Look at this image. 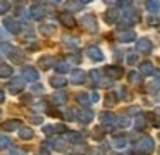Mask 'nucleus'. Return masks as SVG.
<instances>
[{
    "label": "nucleus",
    "instance_id": "f257e3e1",
    "mask_svg": "<svg viewBox=\"0 0 160 155\" xmlns=\"http://www.w3.org/2000/svg\"><path fill=\"white\" fill-rule=\"evenodd\" d=\"M81 24H83L84 28H86L88 31H97L98 29V23H97V17L93 16V14H86V16H83V19H81Z\"/></svg>",
    "mask_w": 160,
    "mask_h": 155
},
{
    "label": "nucleus",
    "instance_id": "f03ea898",
    "mask_svg": "<svg viewBox=\"0 0 160 155\" xmlns=\"http://www.w3.org/2000/svg\"><path fill=\"white\" fill-rule=\"evenodd\" d=\"M138 150H139V152H145V153L152 152V150H153V140H152L150 136L141 138V141L138 143Z\"/></svg>",
    "mask_w": 160,
    "mask_h": 155
},
{
    "label": "nucleus",
    "instance_id": "7ed1b4c3",
    "mask_svg": "<svg viewBox=\"0 0 160 155\" xmlns=\"http://www.w3.org/2000/svg\"><path fill=\"white\" fill-rule=\"evenodd\" d=\"M138 19H139V16L134 12V10H131V9H129V10L126 9L124 14H122V21H124V24H128V26H129V24H132V23H136Z\"/></svg>",
    "mask_w": 160,
    "mask_h": 155
},
{
    "label": "nucleus",
    "instance_id": "20e7f679",
    "mask_svg": "<svg viewBox=\"0 0 160 155\" xmlns=\"http://www.w3.org/2000/svg\"><path fill=\"white\" fill-rule=\"evenodd\" d=\"M117 38H119V41H122V43H129V41L136 40V33L132 29L121 31V33H117Z\"/></svg>",
    "mask_w": 160,
    "mask_h": 155
},
{
    "label": "nucleus",
    "instance_id": "39448f33",
    "mask_svg": "<svg viewBox=\"0 0 160 155\" xmlns=\"http://www.w3.org/2000/svg\"><path fill=\"white\" fill-rule=\"evenodd\" d=\"M136 48H138V52H141V54H146V52L152 50V41H150L148 38H141V40H138Z\"/></svg>",
    "mask_w": 160,
    "mask_h": 155
},
{
    "label": "nucleus",
    "instance_id": "423d86ee",
    "mask_svg": "<svg viewBox=\"0 0 160 155\" xmlns=\"http://www.w3.org/2000/svg\"><path fill=\"white\" fill-rule=\"evenodd\" d=\"M103 19H105V23L114 24V23H117V19H119V12L115 9H108L107 12L103 14Z\"/></svg>",
    "mask_w": 160,
    "mask_h": 155
},
{
    "label": "nucleus",
    "instance_id": "0eeeda50",
    "mask_svg": "<svg viewBox=\"0 0 160 155\" xmlns=\"http://www.w3.org/2000/svg\"><path fill=\"white\" fill-rule=\"evenodd\" d=\"M4 24H5V28H7L11 33H19V29H21V26H19L18 21L11 19V17H7V19L4 21Z\"/></svg>",
    "mask_w": 160,
    "mask_h": 155
},
{
    "label": "nucleus",
    "instance_id": "6e6552de",
    "mask_svg": "<svg viewBox=\"0 0 160 155\" xmlns=\"http://www.w3.org/2000/svg\"><path fill=\"white\" fill-rule=\"evenodd\" d=\"M59 19H60V23H62V24H66V26H69V28H74V24H76L74 17L71 16L69 12H62L59 16Z\"/></svg>",
    "mask_w": 160,
    "mask_h": 155
},
{
    "label": "nucleus",
    "instance_id": "1a4fd4ad",
    "mask_svg": "<svg viewBox=\"0 0 160 155\" xmlns=\"http://www.w3.org/2000/svg\"><path fill=\"white\" fill-rule=\"evenodd\" d=\"M88 55H90L93 60H102V59H103L102 50H100V48H97V47H90V48H88Z\"/></svg>",
    "mask_w": 160,
    "mask_h": 155
},
{
    "label": "nucleus",
    "instance_id": "9d476101",
    "mask_svg": "<svg viewBox=\"0 0 160 155\" xmlns=\"http://www.w3.org/2000/svg\"><path fill=\"white\" fill-rule=\"evenodd\" d=\"M29 12H31L33 19H40V17H43V14H45V9L40 7V5H33L31 9H29Z\"/></svg>",
    "mask_w": 160,
    "mask_h": 155
},
{
    "label": "nucleus",
    "instance_id": "9b49d317",
    "mask_svg": "<svg viewBox=\"0 0 160 155\" xmlns=\"http://www.w3.org/2000/svg\"><path fill=\"white\" fill-rule=\"evenodd\" d=\"M139 71H141V74L150 76V74H153V72H155V69H153V65L150 64V62H143L141 67H139Z\"/></svg>",
    "mask_w": 160,
    "mask_h": 155
},
{
    "label": "nucleus",
    "instance_id": "f8f14e48",
    "mask_svg": "<svg viewBox=\"0 0 160 155\" xmlns=\"http://www.w3.org/2000/svg\"><path fill=\"white\" fill-rule=\"evenodd\" d=\"M66 7L69 10H81V7H83V3L79 2V0H69V2L66 3Z\"/></svg>",
    "mask_w": 160,
    "mask_h": 155
},
{
    "label": "nucleus",
    "instance_id": "ddd939ff",
    "mask_svg": "<svg viewBox=\"0 0 160 155\" xmlns=\"http://www.w3.org/2000/svg\"><path fill=\"white\" fill-rule=\"evenodd\" d=\"M71 79H72V83H83L84 72H83V71H72V74H71Z\"/></svg>",
    "mask_w": 160,
    "mask_h": 155
},
{
    "label": "nucleus",
    "instance_id": "4468645a",
    "mask_svg": "<svg viewBox=\"0 0 160 155\" xmlns=\"http://www.w3.org/2000/svg\"><path fill=\"white\" fill-rule=\"evenodd\" d=\"M146 7H148L150 12H158L160 10V2H157V0H148V2H146Z\"/></svg>",
    "mask_w": 160,
    "mask_h": 155
},
{
    "label": "nucleus",
    "instance_id": "2eb2a0df",
    "mask_svg": "<svg viewBox=\"0 0 160 155\" xmlns=\"http://www.w3.org/2000/svg\"><path fill=\"white\" fill-rule=\"evenodd\" d=\"M9 7H11V3L7 0H0V14H5L9 10Z\"/></svg>",
    "mask_w": 160,
    "mask_h": 155
},
{
    "label": "nucleus",
    "instance_id": "dca6fc26",
    "mask_svg": "<svg viewBox=\"0 0 160 155\" xmlns=\"http://www.w3.org/2000/svg\"><path fill=\"white\" fill-rule=\"evenodd\" d=\"M100 119L103 121V122H114L115 117H114V116H110V114H107V112H103V114L100 116Z\"/></svg>",
    "mask_w": 160,
    "mask_h": 155
},
{
    "label": "nucleus",
    "instance_id": "f3484780",
    "mask_svg": "<svg viewBox=\"0 0 160 155\" xmlns=\"http://www.w3.org/2000/svg\"><path fill=\"white\" fill-rule=\"evenodd\" d=\"M132 0H117V7H121V9H128V7H131Z\"/></svg>",
    "mask_w": 160,
    "mask_h": 155
},
{
    "label": "nucleus",
    "instance_id": "a211bd4d",
    "mask_svg": "<svg viewBox=\"0 0 160 155\" xmlns=\"http://www.w3.org/2000/svg\"><path fill=\"white\" fill-rule=\"evenodd\" d=\"M53 31H55V26H52V24L42 26V33H45V34H50V33H53Z\"/></svg>",
    "mask_w": 160,
    "mask_h": 155
},
{
    "label": "nucleus",
    "instance_id": "6ab92c4d",
    "mask_svg": "<svg viewBox=\"0 0 160 155\" xmlns=\"http://www.w3.org/2000/svg\"><path fill=\"white\" fill-rule=\"evenodd\" d=\"M79 117H81V121H83V122H88V121L91 119V112H90V110H83Z\"/></svg>",
    "mask_w": 160,
    "mask_h": 155
},
{
    "label": "nucleus",
    "instance_id": "aec40b11",
    "mask_svg": "<svg viewBox=\"0 0 160 155\" xmlns=\"http://www.w3.org/2000/svg\"><path fill=\"white\" fill-rule=\"evenodd\" d=\"M126 145V138H115L114 140V147L115 148H122Z\"/></svg>",
    "mask_w": 160,
    "mask_h": 155
},
{
    "label": "nucleus",
    "instance_id": "412c9836",
    "mask_svg": "<svg viewBox=\"0 0 160 155\" xmlns=\"http://www.w3.org/2000/svg\"><path fill=\"white\" fill-rule=\"evenodd\" d=\"M11 74V67L9 65H0V76H9Z\"/></svg>",
    "mask_w": 160,
    "mask_h": 155
},
{
    "label": "nucleus",
    "instance_id": "4be33fe9",
    "mask_svg": "<svg viewBox=\"0 0 160 155\" xmlns=\"http://www.w3.org/2000/svg\"><path fill=\"white\" fill-rule=\"evenodd\" d=\"M148 24H150V26H157V24H160V19H158V17H155V16H150L148 17Z\"/></svg>",
    "mask_w": 160,
    "mask_h": 155
},
{
    "label": "nucleus",
    "instance_id": "5701e85b",
    "mask_svg": "<svg viewBox=\"0 0 160 155\" xmlns=\"http://www.w3.org/2000/svg\"><path fill=\"white\" fill-rule=\"evenodd\" d=\"M136 59H138V54H134V52H131V54L128 55V64H134Z\"/></svg>",
    "mask_w": 160,
    "mask_h": 155
},
{
    "label": "nucleus",
    "instance_id": "b1692460",
    "mask_svg": "<svg viewBox=\"0 0 160 155\" xmlns=\"http://www.w3.org/2000/svg\"><path fill=\"white\" fill-rule=\"evenodd\" d=\"M24 74H26V78H29V79H36V72L33 71V69H26Z\"/></svg>",
    "mask_w": 160,
    "mask_h": 155
},
{
    "label": "nucleus",
    "instance_id": "393cba45",
    "mask_svg": "<svg viewBox=\"0 0 160 155\" xmlns=\"http://www.w3.org/2000/svg\"><path fill=\"white\" fill-rule=\"evenodd\" d=\"M107 72L110 76H121V69H114V67H108L107 69Z\"/></svg>",
    "mask_w": 160,
    "mask_h": 155
},
{
    "label": "nucleus",
    "instance_id": "a878e982",
    "mask_svg": "<svg viewBox=\"0 0 160 155\" xmlns=\"http://www.w3.org/2000/svg\"><path fill=\"white\" fill-rule=\"evenodd\" d=\"M64 83H66V81H64L62 78H53V79H52V85H53V86H62Z\"/></svg>",
    "mask_w": 160,
    "mask_h": 155
},
{
    "label": "nucleus",
    "instance_id": "bb28decb",
    "mask_svg": "<svg viewBox=\"0 0 160 155\" xmlns=\"http://www.w3.org/2000/svg\"><path fill=\"white\" fill-rule=\"evenodd\" d=\"M31 129H26V127H24V129H21V136L22 138H31Z\"/></svg>",
    "mask_w": 160,
    "mask_h": 155
},
{
    "label": "nucleus",
    "instance_id": "cd10ccee",
    "mask_svg": "<svg viewBox=\"0 0 160 155\" xmlns=\"http://www.w3.org/2000/svg\"><path fill=\"white\" fill-rule=\"evenodd\" d=\"M16 126H18V124H16V122H14V124H12V121H9V124H5V126H4V127H5V129H14V127H16Z\"/></svg>",
    "mask_w": 160,
    "mask_h": 155
},
{
    "label": "nucleus",
    "instance_id": "c85d7f7f",
    "mask_svg": "<svg viewBox=\"0 0 160 155\" xmlns=\"http://www.w3.org/2000/svg\"><path fill=\"white\" fill-rule=\"evenodd\" d=\"M129 79H131V81H136V79H139V76L136 74V72H129Z\"/></svg>",
    "mask_w": 160,
    "mask_h": 155
},
{
    "label": "nucleus",
    "instance_id": "c756f323",
    "mask_svg": "<svg viewBox=\"0 0 160 155\" xmlns=\"http://www.w3.org/2000/svg\"><path fill=\"white\" fill-rule=\"evenodd\" d=\"M57 69H59V71H67V65L64 64V62H60V64L57 65Z\"/></svg>",
    "mask_w": 160,
    "mask_h": 155
},
{
    "label": "nucleus",
    "instance_id": "7c9ffc66",
    "mask_svg": "<svg viewBox=\"0 0 160 155\" xmlns=\"http://www.w3.org/2000/svg\"><path fill=\"white\" fill-rule=\"evenodd\" d=\"M79 100H81L83 103H88V96H86V93H83V95L79 96Z\"/></svg>",
    "mask_w": 160,
    "mask_h": 155
},
{
    "label": "nucleus",
    "instance_id": "2f4dec72",
    "mask_svg": "<svg viewBox=\"0 0 160 155\" xmlns=\"http://www.w3.org/2000/svg\"><path fill=\"white\" fill-rule=\"evenodd\" d=\"M110 103H115V96H108L107 98V105H110Z\"/></svg>",
    "mask_w": 160,
    "mask_h": 155
},
{
    "label": "nucleus",
    "instance_id": "473e14b6",
    "mask_svg": "<svg viewBox=\"0 0 160 155\" xmlns=\"http://www.w3.org/2000/svg\"><path fill=\"white\" fill-rule=\"evenodd\" d=\"M5 143H7V141H5V140H0V147H4Z\"/></svg>",
    "mask_w": 160,
    "mask_h": 155
},
{
    "label": "nucleus",
    "instance_id": "72a5a7b5",
    "mask_svg": "<svg viewBox=\"0 0 160 155\" xmlns=\"http://www.w3.org/2000/svg\"><path fill=\"white\" fill-rule=\"evenodd\" d=\"M81 3H88V2H91V0H79Z\"/></svg>",
    "mask_w": 160,
    "mask_h": 155
},
{
    "label": "nucleus",
    "instance_id": "f704fd0d",
    "mask_svg": "<svg viewBox=\"0 0 160 155\" xmlns=\"http://www.w3.org/2000/svg\"><path fill=\"white\" fill-rule=\"evenodd\" d=\"M103 2H107V3H112V2H114V0H103Z\"/></svg>",
    "mask_w": 160,
    "mask_h": 155
},
{
    "label": "nucleus",
    "instance_id": "c9c22d12",
    "mask_svg": "<svg viewBox=\"0 0 160 155\" xmlns=\"http://www.w3.org/2000/svg\"><path fill=\"white\" fill-rule=\"evenodd\" d=\"M0 100H4V95H2V91H0Z\"/></svg>",
    "mask_w": 160,
    "mask_h": 155
},
{
    "label": "nucleus",
    "instance_id": "e433bc0d",
    "mask_svg": "<svg viewBox=\"0 0 160 155\" xmlns=\"http://www.w3.org/2000/svg\"><path fill=\"white\" fill-rule=\"evenodd\" d=\"M157 116H160V109H157Z\"/></svg>",
    "mask_w": 160,
    "mask_h": 155
},
{
    "label": "nucleus",
    "instance_id": "4c0bfd02",
    "mask_svg": "<svg viewBox=\"0 0 160 155\" xmlns=\"http://www.w3.org/2000/svg\"><path fill=\"white\" fill-rule=\"evenodd\" d=\"M52 2H55V3H59V2H60V0H52Z\"/></svg>",
    "mask_w": 160,
    "mask_h": 155
},
{
    "label": "nucleus",
    "instance_id": "58836bf2",
    "mask_svg": "<svg viewBox=\"0 0 160 155\" xmlns=\"http://www.w3.org/2000/svg\"><path fill=\"white\" fill-rule=\"evenodd\" d=\"M18 2H24V0H18Z\"/></svg>",
    "mask_w": 160,
    "mask_h": 155
}]
</instances>
